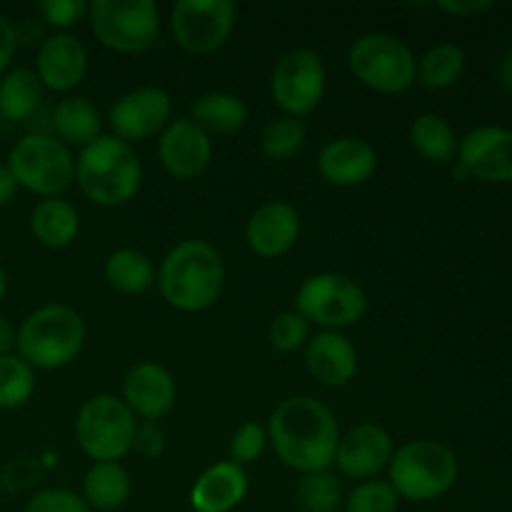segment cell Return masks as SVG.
Segmentation results:
<instances>
[{"mask_svg":"<svg viewBox=\"0 0 512 512\" xmlns=\"http://www.w3.org/2000/svg\"><path fill=\"white\" fill-rule=\"evenodd\" d=\"M265 445H268V430L260 423L250 420V423H243L238 430H235L233 440H230V460L240 468L255 463V460L263 455Z\"/></svg>","mask_w":512,"mask_h":512,"instance_id":"cell-36","label":"cell"},{"mask_svg":"<svg viewBox=\"0 0 512 512\" xmlns=\"http://www.w3.org/2000/svg\"><path fill=\"white\" fill-rule=\"evenodd\" d=\"M135 428V415L113 393L93 395L75 415V440L93 463H120L133 453Z\"/></svg>","mask_w":512,"mask_h":512,"instance_id":"cell-6","label":"cell"},{"mask_svg":"<svg viewBox=\"0 0 512 512\" xmlns=\"http://www.w3.org/2000/svg\"><path fill=\"white\" fill-rule=\"evenodd\" d=\"M133 450L138 455H143L145 460L160 458L165 450L163 428H160L158 423H138V428H135Z\"/></svg>","mask_w":512,"mask_h":512,"instance_id":"cell-39","label":"cell"},{"mask_svg":"<svg viewBox=\"0 0 512 512\" xmlns=\"http://www.w3.org/2000/svg\"><path fill=\"white\" fill-rule=\"evenodd\" d=\"M88 8L90 3H85V0H43V3H38V18L45 25L68 30L88 18Z\"/></svg>","mask_w":512,"mask_h":512,"instance_id":"cell-38","label":"cell"},{"mask_svg":"<svg viewBox=\"0 0 512 512\" xmlns=\"http://www.w3.org/2000/svg\"><path fill=\"white\" fill-rule=\"evenodd\" d=\"M268 443L285 468L300 475L330 470L340 443L333 410L313 395H293L275 405L268 420Z\"/></svg>","mask_w":512,"mask_h":512,"instance_id":"cell-1","label":"cell"},{"mask_svg":"<svg viewBox=\"0 0 512 512\" xmlns=\"http://www.w3.org/2000/svg\"><path fill=\"white\" fill-rule=\"evenodd\" d=\"M133 480L120 463H93L83 478V500L90 510L113 512L130 500Z\"/></svg>","mask_w":512,"mask_h":512,"instance_id":"cell-26","label":"cell"},{"mask_svg":"<svg viewBox=\"0 0 512 512\" xmlns=\"http://www.w3.org/2000/svg\"><path fill=\"white\" fill-rule=\"evenodd\" d=\"M320 178L335 188H358L378 173V153L373 145L355 135H340L325 143L318 153Z\"/></svg>","mask_w":512,"mask_h":512,"instance_id":"cell-20","label":"cell"},{"mask_svg":"<svg viewBox=\"0 0 512 512\" xmlns=\"http://www.w3.org/2000/svg\"><path fill=\"white\" fill-rule=\"evenodd\" d=\"M495 3H488V0H443L435 8L443 10V13L455 15V18H470V15H480L485 10L493 8Z\"/></svg>","mask_w":512,"mask_h":512,"instance_id":"cell-41","label":"cell"},{"mask_svg":"<svg viewBox=\"0 0 512 512\" xmlns=\"http://www.w3.org/2000/svg\"><path fill=\"white\" fill-rule=\"evenodd\" d=\"M188 118L208 135H235L248 123V105L228 90H210L193 100Z\"/></svg>","mask_w":512,"mask_h":512,"instance_id":"cell-23","label":"cell"},{"mask_svg":"<svg viewBox=\"0 0 512 512\" xmlns=\"http://www.w3.org/2000/svg\"><path fill=\"white\" fill-rule=\"evenodd\" d=\"M75 183L90 203L118 208L138 195L143 163L130 143L115 135H100L75 158Z\"/></svg>","mask_w":512,"mask_h":512,"instance_id":"cell-3","label":"cell"},{"mask_svg":"<svg viewBox=\"0 0 512 512\" xmlns=\"http://www.w3.org/2000/svg\"><path fill=\"white\" fill-rule=\"evenodd\" d=\"M305 123L290 115H280V118L270 120L260 133V150L265 158L283 163V160L295 158L305 145Z\"/></svg>","mask_w":512,"mask_h":512,"instance_id":"cell-31","label":"cell"},{"mask_svg":"<svg viewBox=\"0 0 512 512\" xmlns=\"http://www.w3.org/2000/svg\"><path fill=\"white\" fill-rule=\"evenodd\" d=\"M88 23L95 40L113 53H145L160 38V10L153 0H95Z\"/></svg>","mask_w":512,"mask_h":512,"instance_id":"cell-9","label":"cell"},{"mask_svg":"<svg viewBox=\"0 0 512 512\" xmlns=\"http://www.w3.org/2000/svg\"><path fill=\"white\" fill-rule=\"evenodd\" d=\"M123 403L140 423H158L178 403V383L168 368L143 360L125 373Z\"/></svg>","mask_w":512,"mask_h":512,"instance_id":"cell-16","label":"cell"},{"mask_svg":"<svg viewBox=\"0 0 512 512\" xmlns=\"http://www.w3.org/2000/svg\"><path fill=\"white\" fill-rule=\"evenodd\" d=\"M15 193H18V183H15L13 173L5 163H0V208L10 205L15 200Z\"/></svg>","mask_w":512,"mask_h":512,"instance_id":"cell-42","label":"cell"},{"mask_svg":"<svg viewBox=\"0 0 512 512\" xmlns=\"http://www.w3.org/2000/svg\"><path fill=\"white\" fill-rule=\"evenodd\" d=\"M345 512H398L400 498L388 480H363L343 500Z\"/></svg>","mask_w":512,"mask_h":512,"instance_id":"cell-34","label":"cell"},{"mask_svg":"<svg viewBox=\"0 0 512 512\" xmlns=\"http://www.w3.org/2000/svg\"><path fill=\"white\" fill-rule=\"evenodd\" d=\"M85 345V320L70 305L50 303L20 323L15 355L33 370H60L73 363Z\"/></svg>","mask_w":512,"mask_h":512,"instance_id":"cell-4","label":"cell"},{"mask_svg":"<svg viewBox=\"0 0 512 512\" xmlns=\"http://www.w3.org/2000/svg\"><path fill=\"white\" fill-rule=\"evenodd\" d=\"M5 293H8V275H5V268L0 265V303L5 300Z\"/></svg>","mask_w":512,"mask_h":512,"instance_id":"cell-45","label":"cell"},{"mask_svg":"<svg viewBox=\"0 0 512 512\" xmlns=\"http://www.w3.org/2000/svg\"><path fill=\"white\" fill-rule=\"evenodd\" d=\"M43 83L30 68H13L0 78V118L23 123L43 103Z\"/></svg>","mask_w":512,"mask_h":512,"instance_id":"cell-27","label":"cell"},{"mask_svg":"<svg viewBox=\"0 0 512 512\" xmlns=\"http://www.w3.org/2000/svg\"><path fill=\"white\" fill-rule=\"evenodd\" d=\"M410 143L420 158L435 165H448L458 158V135L453 125L438 113H420L410 125Z\"/></svg>","mask_w":512,"mask_h":512,"instance_id":"cell-28","label":"cell"},{"mask_svg":"<svg viewBox=\"0 0 512 512\" xmlns=\"http://www.w3.org/2000/svg\"><path fill=\"white\" fill-rule=\"evenodd\" d=\"M295 310L323 330H343L368 313V295L343 273H315L303 280L295 295Z\"/></svg>","mask_w":512,"mask_h":512,"instance_id":"cell-10","label":"cell"},{"mask_svg":"<svg viewBox=\"0 0 512 512\" xmlns=\"http://www.w3.org/2000/svg\"><path fill=\"white\" fill-rule=\"evenodd\" d=\"M105 280L123 295H143L155 285V265L143 250L120 248L105 260Z\"/></svg>","mask_w":512,"mask_h":512,"instance_id":"cell-29","label":"cell"},{"mask_svg":"<svg viewBox=\"0 0 512 512\" xmlns=\"http://www.w3.org/2000/svg\"><path fill=\"white\" fill-rule=\"evenodd\" d=\"M238 23L233 0H178L170 10V33L188 55H213Z\"/></svg>","mask_w":512,"mask_h":512,"instance_id":"cell-12","label":"cell"},{"mask_svg":"<svg viewBox=\"0 0 512 512\" xmlns=\"http://www.w3.org/2000/svg\"><path fill=\"white\" fill-rule=\"evenodd\" d=\"M395 453L393 438L385 428L375 423H360L340 435L335 463L340 475L353 480H373L390 465Z\"/></svg>","mask_w":512,"mask_h":512,"instance_id":"cell-17","label":"cell"},{"mask_svg":"<svg viewBox=\"0 0 512 512\" xmlns=\"http://www.w3.org/2000/svg\"><path fill=\"white\" fill-rule=\"evenodd\" d=\"M458 165L483 183H512V130L500 125L475 128L460 140Z\"/></svg>","mask_w":512,"mask_h":512,"instance_id":"cell-14","label":"cell"},{"mask_svg":"<svg viewBox=\"0 0 512 512\" xmlns=\"http://www.w3.org/2000/svg\"><path fill=\"white\" fill-rule=\"evenodd\" d=\"M30 233L50 250L68 248L80 233V213L70 200L43 198L30 213Z\"/></svg>","mask_w":512,"mask_h":512,"instance_id":"cell-25","label":"cell"},{"mask_svg":"<svg viewBox=\"0 0 512 512\" xmlns=\"http://www.w3.org/2000/svg\"><path fill=\"white\" fill-rule=\"evenodd\" d=\"M388 483L398 498L430 503L443 498L458 483V455L438 440H410L400 445L388 465Z\"/></svg>","mask_w":512,"mask_h":512,"instance_id":"cell-5","label":"cell"},{"mask_svg":"<svg viewBox=\"0 0 512 512\" xmlns=\"http://www.w3.org/2000/svg\"><path fill=\"white\" fill-rule=\"evenodd\" d=\"M248 495V473L233 460L215 463L195 480L190 508L195 512H230Z\"/></svg>","mask_w":512,"mask_h":512,"instance_id":"cell-22","label":"cell"},{"mask_svg":"<svg viewBox=\"0 0 512 512\" xmlns=\"http://www.w3.org/2000/svg\"><path fill=\"white\" fill-rule=\"evenodd\" d=\"M305 368L325 388H343L358 375V350L348 335L320 330L305 343Z\"/></svg>","mask_w":512,"mask_h":512,"instance_id":"cell-21","label":"cell"},{"mask_svg":"<svg viewBox=\"0 0 512 512\" xmlns=\"http://www.w3.org/2000/svg\"><path fill=\"white\" fill-rule=\"evenodd\" d=\"M35 75L43 88L53 93H70L88 75V50L83 40L70 33H55L40 43L35 55Z\"/></svg>","mask_w":512,"mask_h":512,"instance_id":"cell-19","label":"cell"},{"mask_svg":"<svg viewBox=\"0 0 512 512\" xmlns=\"http://www.w3.org/2000/svg\"><path fill=\"white\" fill-rule=\"evenodd\" d=\"M500 85H503L505 90L512 95V45L508 48V53L503 55V60H500Z\"/></svg>","mask_w":512,"mask_h":512,"instance_id":"cell-44","label":"cell"},{"mask_svg":"<svg viewBox=\"0 0 512 512\" xmlns=\"http://www.w3.org/2000/svg\"><path fill=\"white\" fill-rule=\"evenodd\" d=\"M468 55L455 43H435L418 58V80L428 90L453 88L465 73Z\"/></svg>","mask_w":512,"mask_h":512,"instance_id":"cell-30","label":"cell"},{"mask_svg":"<svg viewBox=\"0 0 512 512\" xmlns=\"http://www.w3.org/2000/svg\"><path fill=\"white\" fill-rule=\"evenodd\" d=\"M5 165L18 188L40 198H60L75 183V158L65 143L48 133H28L10 148Z\"/></svg>","mask_w":512,"mask_h":512,"instance_id":"cell-7","label":"cell"},{"mask_svg":"<svg viewBox=\"0 0 512 512\" xmlns=\"http://www.w3.org/2000/svg\"><path fill=\"white\" fill-rule=\"evenodd\" d=\"M173 120V98L168 90L143 85L120 95L108 110V125L123 143H140L160 135Z\"/></svg>","mask_w":512,"mask_h":512,"instance_id":"cell-13","label":"cell"},{"mask_svg":"<svg viewBox=\"0 0 512 512\" xmlns=\"http://www.w3.org/2000/svg\"><path fill=\"white\" fill-rule=\"evenodd\" d=\"M328 73L323 58L310 48H290L275 60L270 73V95L290 118H305L325 98Z\"/></svg>","mask_w":512,"mask_h":512,"instance_id":"cell-11","label":"cell"},{"mask_svg":"<svg viewBox=\"0 0 512 512\" xmlns=\"http://www.w3.org/2000/svg\"><path fill=\"white\" fill-rule=\"evenodd\" d=\"M268 340L278 353H295L310 340V323L298 310H283L268 325Z\"/></svg>","mask_w":512,"mask_h":512,"instance_id":"cell-35","label":"cell"},{"mask_svg":"<svg viewBox=\"0 0 512 512\" xmlns=\"http://www.w3.org/2000/svg\"><path fill=\"white\" fill-rule=\"evenodd\" d=\"M300 238V213L285 200H268L245 223V243L258 258L288 255Z\"/></svg>","mask_w":512,"mask_h":512,"instance_id":"cell-18","label":"cell"},{"mask_svg":"<svg viewBox=\"0 0 512 512\" xmlns=\"http://www.w3.org/2000/svg\"><path fill=\"white\" fill-rule=\"evenodd\" d=\"M158 160L170 178L195 180L208 170L213 160V140L188 115L175 118L160 133Z\"/></svg>","mask_w":512,"mask_h":512,"instance_id":"cell-15","label":"cell"},{"mask_svg":"<svg viewBox=\"0 0 512 512\" xmlns=\"http://www.w3.org/2000/svg\"><path fill=\"white\" fill-rule=\"evenodd\" d=\"M15 340H18V330L13 328V323H10L8 318H3V315H0V358H5V355H13Z\"/></svg>","mask_w":512,"mask_h":512,"instance_id":"cell-43","label":"cell"},{"mask_svg":"<svg viewBox=\"0 0 512 512\" xmlns=\"http://www.w3.org/2000/svg\"><path fill=\"white\" fill-rule=\"evenodd\" d=\"M155 275L163 300L180 313H203L213 308L225 288L223 255L200 238L173 245Z\"/></svg>","mask_w":512,"mask_h":512,"instance_id":"cell-2","label":"cell"},{"mask_svg":"<svg viewBox=\"0 0 512 512\" xmlns=\"http://www.w3.org/2000/svg\"><path fill=\"white\" fill-rule=\"evenodd\" d=\"M23 512H93L83 495L68 488H45L30 495Z\"/></svg>","mask_w":512,"mask_h":512,"instance_id":"cell-37","label":"cell"},{"mask_svg":"<svg viewBox=\"0 0 512 512\" xmlns=\"http://www.w3.org/2000/svg\"><path fill=\"white\" fill-rule=\"evenodd\" d=\"M348 65L365 88L383 95H400L418 80V58L390 33H365L350 45Z\"/></svg>","mask_w":512,"mask_h":512,"instance_id":"cell-8","label":"cell"},{"mask_svg":"<svg viewBox=\"0 0 512 512\" xmlns=\"http://www.w3.org/2000/svg\"><path fill=\"white\" fill-rule=\"evenodd\" d=\"M18 50V35H15V23L8 15L0 13V78L8 73L10 63Z\"/></svg>","mask_w":512,"mask_h":512,"instance_id":"cell-40","label":"cell"},{"mask_svg":"<svg viewBox=\"0 0 512 512\" xmlns=\"http://www.w3.org/2000/svg\"><path fill=\"white\" fill-rule=\"evenodd\" d=\"M53 135L68 148L83 150L103 135V115L83 95H68L53 110Z\"/></svg>","mask_w":512,"mask_h":512,"instance_id":"cell-24","label":"cell"},{"mask_svg":"<svg viewBox=\"0 0 512 512\" xmlns=\"http://www.w3.org/2000/svg\"><path fill=\"white\" fill-rule=\"evenodd\" d=\"M35 370L20 355L0 358V410H18L33 398Z\"/></svg>","mask_w":512,"mask_h":512,"instance_id":"cell-33","label":"cell"},{"mask_svg":"<svg viewBox=\"0 0 512 512\" xmlns=\"http://www.w3.org/2000/svg\"><path fill=\"white\" fill-rule=\"evenodd\" d=\"M295 500L305 512H335L343 505V485L330 470L300 475Z\"/></svg>","mask_w":512,"mask_h":512,"instance_id":"cell-32","label":"cell"}]
</instances>
